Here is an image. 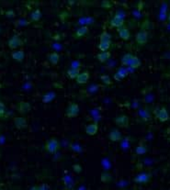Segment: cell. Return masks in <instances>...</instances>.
<instances>
[{"label": "cell", "mask_w": 170, "mask_h": 190, "mask_svg": "<svg viewBox=\"0 0 170 190\" xmlns=\"http://www.w3.org/2000/svg\"><path fill=\"white\" fill-rule=\"evenodd\" d=\"M66 74H67L68 78H70V79H76V77L80 74V68H71V69H68Z\"/></svg>", "instance_id": "18"}, {"label": "cell", "mask_w": 170, "mask_h": 190, "mask_svg": "<svg viewBox=\"0 0 170 190\" xmlns=\"http://www.w3.org/2000/svg\"><path fill=\"white\" fill-rule=\"evenodd\" d=\"M135 153H136V154H138V155H143V154H144V153H147V148H146L144 145L140 144L139 146H137V147H136Z\"/></svg>", "instance_id": "25"}, {"label": "cell", "mask_w": 170, "mask_h": 190, "mask_svg": "<svg viewBox=\"0 0 170 190\" xmlns=\"http://www.w3.org/2000/svg\"><path fill=\"white\" fill-rule=\"evenodd\" d=\"M114 122H115V124L117 126L119 127V128H122V129H126L130 125L129 117L127 115H124V114H121V115L117 116L114 119Z\"/></svg>", "instance_id": "2"}, {"label": "cell", "mask_w": 170, "mask_h": 190, "mask_svg": "<svg viewBox=\"0 0 170 190\" xmlns=\"http://www.w3.org/2000/svg\"><path fill=\"white\" fill-rule=\"evenodd\" d=\"M133 57H134V55H133L132 53H126V54H124V55L122 56V58H121V60H120V63H121L122 65H127V66H129L131 62H132Z\"/></svg>", "instance_id": "21"}, {"label": "cell", "mask_w": 170, "mask_h": 190, "mask_svg": "<svg viewBox=\"0 0 170 190\" xmlns=\"http://www.w3.org/2000/svg\"><path fill=\"white\" fill-rule=\"evenodd\" d=\"M100 180H101L103 183H109L110 180H111V175L106 172L102 173L100 175Z\"/></svg>", "instance_id": "27"}, {"label": "cell", "mask_w": 170, "mask_h": 190, "mask_svg": "<svg viewBox=\"0 0 170 190\" xmlns=\"http://www.w3.org/2000/svg\"><path fill=\"white\" fill-rule=\"evenodd\" d=\"M79 106L76 104V103H71L66 109V116L67 118H75L78 116L79 114Z\"/></svg>", "instance_id": "3"}, {"label": "cell", "mask_w": 170, "mask_h": 190, "mask_svg": "<svg viewBox=\"0 0 170 190\" xmlns=\"http://www.w3.org/2000/svg\"><path fill=\"white\" fill-rule=\"evenodd\" d=\"M85 133H86L87 135H89V136H94V135H96V134L98 133V131H99V125H98V123H96V122L90 123V124H88L87 126L85 127Z\"/></svg>", "instance_id": "12"}, {"label": "cell", "mask_w": 170, "mask_h": 190, "mask_svg": "<svg viewBox=\"0 0 170 190\" xmlns=\"http://www.w3.org/2000/svg\"><path fill=\"white\" fill-rule=\"evenodd\" d=\"M109 139L112 143H118L122 140V135L119 129H112L109 133Z\"/></svg>", "instance_id": "10"}, {"label": "cell", "mask_w": 170, "mask_h": 190, "mask_svg": "<svg viewBox=\"0 0 170 190\" xmlns=\"http://www.w3.org/2000/svg\"><path fill=\"white\" fill-rule=\"evenodd\" d=\"M6 16L9 17H15V12H14L13 10L7 11V12H6Z\"/></svg>", "instance_id": "34"}, {"label": "cell", "mask_w": 170, "mask_h": 190, "mask_svg": "<svg viewBox=\"0 0 170 190\" xmlns=\"http://www.w3.org/2000/svg\"><path fill=\"white\" fill-rule=\"evenodd\" d=\"M90 77V75H89V72L88 71H84L82 73H80L78 75V76L76 77V83L79 84V85H85L88 82Z\"/></svg>", "instance_id": "13"}, {"label": "cell", "mask_w": 170, "mask_h": 190, "mask_svg": "<svg viewBox=\"0 0 170 190\" xmlns=\"http://www.w3.org/2000/svg\"><path fill=\"white\" fill-rule=\"evenodd\" d=\"M124 24V19L119 14H116L110 20V26L113 28H122Z\"/></svg>", "instance_id": "9"}, {"label": "cell", "mask_w": 170, "mask_h": 190, "mask_svg": "<svg viewBox=\"0 0 170 190\" xmlns=\"http://www.w3.org/2000/svg\"><path fill=\"white\" fill-rule=\"evenodd\" d=\"M118 32H119V36L120 39H122L123 41H128L131 37V33L129 32V30L125 27L123 28H119L118 30Z\"/></svg>", "instance_id": "17"}, {"label": "cell", "mask_w": 170, "mask_h": 190, "mask_svg": "<svg viewBox=\"0 0 170 190\" xmlns=\"http://www.w3.org/2000/svg\"><path fill=\"white\" fill-rule=\"evenodd\" d=\"M41 11L37 8L35 9L33 12L32 13V16H31V18H32V21H34V22H37L41 19Z\"/></svg>", "instance_id": "24"}, {"label": "cell", "mask_w": 170, "mask_h": 190, "mask_svg": "<svg viewBox=\"0 0 170 190\" xmlns=\"http://www.w3.org/2000/svg\"><path fill=\"white\" fill-rule=\"evenodd\" d=\"M110 56H111V53H110V51H100L98 55H97V59H98V61L99 62H100V63H106L109 58H110Z\"/></svg>", "instance_id": "16"}, {"label": "cell", "mask_w": 170, "mask_h": 190, "mask_svg": "<svg viewBox=\"0 0 170 190\" xmlns=\"http://www.w3.org/2000/svg\"><path fill=\"white\" fill-rule=\"evenodd\" d=\"M151 180V174H140L136 175L134 181L136 184H146Z\"/></svg>", "instance_id": "11"}, {"label": "cell", "mask_w": 170, "mask_h": 190, "mask_svg": "<svg viewBox=\"0 0 170 190\" xmlns=\"http://www.w3.org/2000/svg\"><path fill=\"white\" fill-rule=\"evenodd\" d=\"M154 113H155L156 118L161 122H166L169 119V115H168V110H166V108H162L160 110H155Z\"/></svg>", "instance_id": "8"}, {"label": "cell", "mask_w": 170, "mask_h": 190, "mask_svg": "<svg viewBox=\"0 0 170 190\" xmlns=\"http://www.w3.org/2000/svg\"><path fill=\"white\" fill-rule=\"evenodd\" d=\"M168 21L170 22V14H169V16H168Z\"/></svg>", "instance_id": "36"}, {"label": "cell", "mask_w": 170, "mask_h": 190, "mask_svg": "<svg viewBox=\"0 0 170 190\" xmlns=\"http://www.w3.org/2000/svg\"><path fill=\"white\" fill-rule=\"evenodd\" d=\"M14 126L17 129H24L28 127V120L25 117H16L13 119Z\"/></svg>", "instance_id": "7"}, {"label": "cell", "mask_w": 170, "mask_h": 190, "mask_svg": "<svg viewBox=\"0 0 170 190\" xmlns=\"http://www.w3.org/2000/svg\"><path fill=\"white\" fill-rule=\"evenodd\" d=\"M44 149L47 153H49L51 154H54L55 153H57L59 151L60 143L58 142V140H56L55 138H51L46 142L44 145Z\"/></svg>", "instance_id": "1"}, {"label": "cell", "mask_w": 170, "mask_h": 190, "mask_svg": "<svg viewBox=\"0 0 170 190\" xmlns=\"http://www.w3.org/2000/svg\"><path fill=\"white\" fill-rule=\"evenodd\" d=\"M135 41L138 45L140 46H143L146 44L147 41H148V34L147 32L144 31H141L139 32L135 36Z\"/></svg>", "instance_id": "6"}, {"label": "cell", "mask_w": 170, "mask_h": 190, "mask_svg": "<svg viewBox=\"0 0 170 190\" xmlns=\"http://www.w3.org/2000/svg\"><path fill=\"white\" fill-rule=\"evenodd\" d=\"M6 106H5V104L2 102V101H0V119H2V118H4L5 117V114H6Z\"/></svg>", "instance_id": "29"}, {"label": "cell", "mask_w": 170, "mask_h": 190, "mask_svg": "<svg viewBox=\"0 0 170 190\" xmlns=\"http://www.w3.org/2000/svg\"><path fill=\"white\" fill-rule=\"evenodd\" d=\"M17 110L19 114L25 115L32 110V105L27 101H19L17 105Z\"/></svg>", "instance_id": "5"}, {"label": "cell", "mask_w": 170, "mask_h": 190, "mask_svg": "<svg viewBox=\"0 0 170 190\" xmlns=\"http://www.w3.org/2000/svg\"><path fill=\"white\" fill-rule=\"evenodd\" d=\"M38 190H48V187L44 184V185H42V186H41V187H39V189Z\"/></svg>", "instance_id": "35"}, {"label": "cell", "mask_w": 170, "mask_h": 190, "mask_svg": "<svg viewBox=\"0 0 170 190\" xmlns=\"http://www.w3.org/2000/svg\"><path fill=\"white\" fill-rule=\"evenodd\" d=\"M23 45V41L22 40L17 36V35H14L12 36L8 41H7V46L11 50H16L18 47Z\"/></svg>", "instance_id": "4"}, {"label": "cell", "mask_w": 170, "mask_h": 190, "mask_svg": "<svg viewBox=\"0 0 170 190\" xmlns=\"http://www.w3.org/2000/svg\"><path fill=\"white\" fill-rule=\"evenodd\" d=\"M101 5L102 7H104V8H110V7H112L109 1H103Z\"/></svg>", "instance_id": "32"}, {"label": "cell", "mask_w": 170, "mask_h": 190, "mask_svg": "<svg viewBox=\"0 0 170 190\" xmlns=\"http://www.w3.org/2000/svg\"><path fill=\"white\" fill-rule=\"evenodd\" d=\"M100 80H101L105 85H107L112 84V81L110 79V77H109V76H107V75H102V76H100Z\"/></svg>", "instance_id": "28"}, {"label": "cell", "mask_w": 170, "mask_h": 190, "mask_svg": "<svg viewBox=\"0 0 170 190\" xmlns=\"http://www.w3.org/2000/svg\"><path fill=\"white\" fill-rule=\"evenodd\" d=\"M55 97H56V95H55V93H53V92L46 93V94H44V95H42V97H41V101H42L44 104H47V103L51 102Z\"/></svg>", "instance_id": "20"}, {"label": "cell", "mask_w": 170, "mask_h": 190, "mask_svg": "<svg viewBox=\"0 0 170 190\" xmlns=\"http://www.w3.org/2000/svg\"><path fill=\"white\" fill-rule=\"evenodd\" d=\"M89 32V29L87 26H83L81 28H79L75 33V39H81L83 37H85V35Z\"/></svg>", "instance_id": "15"}, {"label": "cell", "mask_w": 170, "mask_h": 190, "mask_svg": "<svg viewBox=\"0 0 170 190\" xmlns=\"http://www.w3.org/2000/svg\"><path fill=\"white\" fill-rule=\"evenodd\" d=\"M48 59H49V62H50L52 65H56L57 63H59V61H60V55H59L58 52L52 51V52H51V53L48 55Z\"/></svg>", "instance_id": "19"}, {"label": "cell", "mask_w": 170, "mask_h": 190, "mask_svg": "<svg viewBox=\"0 0 170 190\" xmlns=\"http://www.w3.org/2000/svg\"><path fill=\"white\" fill-rule=\"evenodd\" d=\"M100 41H111V35L107 32H103L100 35Z\"/></svg>", "instance_id": "26"}, {"label": "cell", "mask_w": 170, "mask_h": 190, "mask_svg": "<svg viewBox=\"0 0 170 190\" xmlns=\"http://www.w3.org/2000/svg\"><path fill=\"white\" fill-rule=\"evenodd\" d=\"M11 57L13 60L17 61L18 63L22 62L25 58V52L23 50H18V51H15L11 53Z\"/></svg>", "instance_id": "14"}, {"label": "cell", "mask_w": 170, "mask_h": 190, "mask_svg": "<svg viewBox=\"0 0 170 190\" xmlns=\"http://www.w3.org/2000/svg\"><path fill=\"white\" fill-rule=\"evenodd\" d=\"M110 46H111V41H100L98 48L102 52V51H108Z\"/></svg>", "instance_id": "22"}, {"label": "cell", "mask_w": 170, "mask_h": 190, "mask_svg": "<svg viewBox=\"0 0 170 190\" xmlns=\"http://www.w3.org/2000/svg\"><path fill=\"white\" fill-rule=\"evenodd\" d=\"M72 168H73V170H74V171H75L76 174H79V173H81V172H82V167H81V165H80V164H77V163L73 164Z\"/></svg>", "instance_id": "30"}, {"label": "cell", "mask_w": 170, "mask_h": 190, "mask_svg": "<svg viewBox=\"0 0 170 190\" xmlns=\"http://www.w3.org/2000/svg\"><path fill=\"white\" fill-rule=\"evenodd\" d=\"M113 78H114V80L115 81H117V82H119V81H121V80L123 79L124 77L121 76V75H119V74H118V73H115V75L113 76Z\"/></svg>", "instance_id": "33"}, {"label": "cell", "mask_w": 170, "mask_h": 190, "mask_svg": "<svg viewBox=\"0 0 170 190\" xmlns=\"http://www.w3.org/2000/svg\"><path fill=\"white\" fill-rule=\"evenodd\" d=\"M141 65H142L141 60H140L137 56L134 55V57H133V59H132V62H131L129 66H130L131 68H133V69H137V68H139Z\"/></svg>", "instance_id": "23"}, {"label": "cell", "mask_w": 170, "mask_h": 190, "mask_svg": "<svg viewBox=\"0 0 170 190\" xmlns=\"http://www.w3.org/2000/svg\"><path fill=\"white\" fill-rule=\"evenodd\" d=\"M116 73H118V74H119V75H121L124 78L127 76V75H128V73H127V71L124 69V68H122V67H120V68H119L118 70H117V72Z\"/></svg>", "instance_id": "31"}]
</instances>
